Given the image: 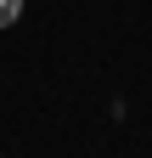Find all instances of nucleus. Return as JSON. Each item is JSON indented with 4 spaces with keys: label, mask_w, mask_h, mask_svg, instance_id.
I'll list each match as a JSON object with an SVG mask.
<instances>
[{
    "label": "nucleus",
    "mask_w": 152,
    "mask_h": 158,
    "mask_svg": "<svg viewBox=\"0 0 152 158\" xmlns=\"http://www.w3.org/2000/svg\"><path fill=\"white\" fill-rule=\"evenodd\" d=\"M17 17H23V0H0V28H11Z\"/></svg>",
    "instance_id": "1"
}]
</instances>
